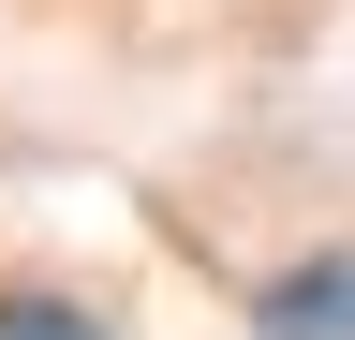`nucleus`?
<instances>
[{
    "label": "nucleus",
    "mask_w": 355,
    "mask_h": 340,
    "mask_svg": "<svg viewBox=\"0 0 355 340\" xmlns=\"http://www.w3.org/2000/svg\"><path fill=\"white\" fill-rule=\"evenodd\" d=\"M252 340H355V251H311L252 296Z\"/></svg>",
    "instance_id": "1"
},
{
    "label": "nucleus",
    "mask_w": 355,
    "mask_h": 340,
    "mask_svg": "<svg viewBox=\"0 0 355 340\" xmlns=\"http://www.w3.org/2000/svg\"><path fill=\"white\" fill-rule=\"evenodd\" d=\"M0 340H104L74 296H0Z\"/></svg>",
    "instance_id": "2"
}]
</instances>
